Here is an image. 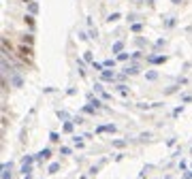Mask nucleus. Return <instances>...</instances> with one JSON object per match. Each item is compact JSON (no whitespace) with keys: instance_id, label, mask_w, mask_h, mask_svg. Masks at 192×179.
<instances>
[{"instance_id":"8","label":"nucleus","mask_w":192,"mask_h":179,"mask_svg":"<svg viewBox=\"0 0 192 179\" xmlns=\"http://www.w3.org/2000/svg\"><path fill=\"white\" fill-rule=\"evenodd\" d=\"M26 21H28V26H34V17L32 15H26Z\"/></svg>"},{"instance_id":"14","label":"nucleus","mask_w":192,"mask_h":179,"mask_svg":"<svg viewBox=\"0 0 192 179\" xmlns=\"http://www.w3.org/2000/svg\"><path fill=\"white\" fill-rule=\"evenodd\" d=\"M173 2H175V5H179V2H181V0H173Z\"/></svg>"},{"instance_id":"13","label":"nucleus","mask_w":192,"mask_h":179,"mask_svg":"<svg viewBox=\"0 0 192 179\" xmlns=\"http://www.w3.org/2000/svg\"><path fill=\"white\" fill-rule=\"evenodd\" d=\"M36 9H39V7H36L34 2H30V13H36Z\"/></svg>"},{"instance_id":"5","label":"nucleus","mask_w":192,"mask_h":179,"mask_svg":"<svg viewBox=\"0 0 192 179\" xmlns=\"http://www.w3.org/2000/svg\"><path fill=\"white\" fill-rule=\"evenodd\" d=\"M122 47H124V43H115V45H113V53L119 56V53H122Z\"/></svg>"},{"instance_id":"10","label":"nucleus","mask_w":192,"mask_h":179,"mask_svg":"<svg viewBox=\"0 0 192 179\" xmlns=\"http://www.w3.org/2000/svg\"><path fill=\"white\" fill-rule=\"evenodd\" d=\"M23 43L30 45V43H32V34H26V36H23Z\"/></svg>"},{"instance_id":"6","label":"nucleus","mask_w":192,"mask_h":179,"mask_svg":"<svg viewBox=\"0 0 192 179\" xmlns=\"http://www.w3.org/2000/svg\"><path fill=\"white\" fill-rule=\"evenodd\" d=\"M19 53H21V58H26V56H30V47H21V49H19Z\"/></svg>"},{"instance_id":"12","label":"nucleus","mask_w":192,"mask_h":179,"mask_svg":"<svg viewBox=\"0 0 192 179\" xmlns=\"http://www.w3.org/2000/svg\"><path fill=\"white\" fill-rule=\"evenodd\" d=\"M113 64H115V60H105V66H111L113 68Z\"/></svg>"},{"instance_id":"2","label":"nucleus","mask_w":192,"mask_h":179,"mask_svg":"<svg viewBox=\"0 0 192 179\" xmlns=\"http://www.w3.org/2000/svg\"><path fill=\"white\" fill-rule=\"evenodd\" d=\"M147 60H150V62H152V64H160V62H164V60H166V58H164V56H150V58H147Z\"/></svg>"},{"instance_id":"4","label":"nucleus","mask_w":192,"mask_h":179,"mask_svg":"<svg viewBox=\"0 0 192 179\" xmlns=\"http://www.w3.org/2000/svg\"><path fill=\"white\" fill-rule=\"evenodd\" d=\"M124 73H126V75H135V73H139V66H126Z\"/></svg>"},{"instance_id":"11","label":"nucleus","mask_w":192,"mask_h":179,"mask_svg":"<svg viewBox=\"0 0 192 179\" xmlns=\"http://www.w3.org/2000/svg\"><path fill=\"white\" fill-rule=\"evenodd\" d=\"M117 60H122V62H124V60H128V53H119V56H117Z\"/></svg>"},{"instance_id":"1","label":"nucleus","mask_w":192,"mask_h":179,"mask_svg":"<svg viewBox=\"0 0 192 179\" xmlns=\"http://www.w3.org/2000/svg\"><path fill=\"white\" fill-rule=\"evenodd\" d=\"M11 81H13L15 87H21V77H19L17 73H11Z\"/></svg>"},{"instance_id":"3","label":"nucleus","mask_w":192,"mask_h":179,"mask_svg":"<svg viewBox=\"0 0 192 179\" xmlns=\"http://www.w3.org/2000/svg\"><path fill=\"white\" fill-rule=\"evenodd\" d=\"M113 79V71H103V81H111Z\"/></svg>"},{"instance_id":"7","label":"nucleus","mask_w":192,"mask_h":179,"mask_svg":"<svg viewBox=\"0 0 192 179\" xmlns=\"http://www.w3.org/2000/svg\"><path fill=\"white\" fill-rule=\"evenodd\" d=\"M2 71H5V73H11V66L7 64V60H2Z\"/></svg>"},{"instance_id":"9","label":"nucleus","mask_w":192,"mask_h":179,"mask_svg":"<svg viewBox=\"0 0 192 179\" xmlns=\"http://www.w3.org/2000/svg\"><path fill=\"white\" fill-rule=\"evenodd\" d=\"M119 19V13H113V15H109V21H117Z\"/></svg>"}]
</instances>
